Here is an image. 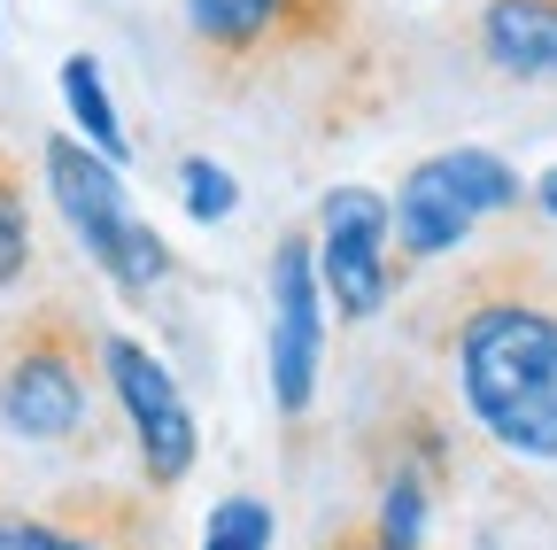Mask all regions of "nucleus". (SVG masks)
<instances>
[{"instance_id":"16","label":"nucleus","mask_w":557,"mask_h":550,"mask_svg":"<svg viewBox=\"0 0 557 550\" xmlns=\"http://www.w3.org/2000/svg\"><path fill=\"white\" fill-rule=\"evenodd\" d=\"M534 201H542V210L557 218V171H542V186H534Z\"/></svg>"},{"instance_id":"3","label":"nucleus","mask_w":557,"mask_h":550,"mask_svg":"<svg viewBox=\"0 0 557 550\" xmlns=\"http://www.w3.org/2000/svg\"><path fill=\"white\" fill-rule=\"evenodd\" d=\"M511 201H519V171L504 156H487V148H442V156H426V163L403 179V194H395L387 218H395L403 256L426 264V256H449L480 218L511 210Z\"/></svg>"},{"instance_id":"15","label":"nucleus","mask_w":557,"mask_h":550,"mask_svg":"<svg viewBox=\"0 0 557 550\" xmlns=\"http://www.w3.org/2000/svg\"><path fill=\"white\" fill-rule=\"evenodd\" d=\"M0 550H94V542L62 535V527H47V520H0Z\"/></svg>"},{"instance_id":"10","label":"nucleus","mask_w":557,"mask_h":550,"mask_svg":"<svg viewBox=\"0 0 557 550\" xmlns=\"http://www.w3.org/2000/svg\"><path fill=\"white\" fill-rule=\"evenodd\" d=\"M62 101H70V117H78V140H86V148H101L109 163L132 156V132H124L116 109H109V86H101V62H94V54H70V62H62Z\"/></svg>"},{"instance_id":"8","label":"nucleus","mask_w":557,"mask_h":550,"mask_svg":"<svg viewBox=\"0 0 557 550\" xmlns=\"http://www.w3.org/2000/svg\"><path fill=\"white\" fill-rule=\"evenodd\" d=\"M0 427L24 442H62L86 427V365L70 341H24L0 372Z\"/></svg>"},{"instance_id":"5","label":"nucleus","mask_w":557,"mask_h":550,"mask_svg":"<svg viewBox=\"0 0 557 550\" xmlns=\"http://www.w3.org/2000/svg\"><path fill=\"white\" fill-rule=\"evenodd\" d=\"M101 372H109L124 419H132V450H139V465H148V480H156V489H178V480L194 473V457H201V427H194L178 380L139 350L132 333L101 341Z\"/></svg>"},{"instance_id":"1","label":"nucleus","mask_w":557,"mask_h":550,"mask_svg":"<svg viewBox=\"0 0 557 550\" xmlns=\"http://www.w3.org/2000/svg\"><path fill=\"white\" fill-rule=\"evenodd\" d=\"M457 388L487 442L527 465H557V310L480 303L457 326Z\"/></svg>"},{"instance_id":"11","label":"nucleus","mask_w":557,"mask_h":550,"mask_svg":"<svg viewBox=\"0 0 557 550\" xmlns=\"http://www.w3.org/2000/svg\"><path fill=\"white\" fill-rule=\"evenodd\" d=\"M271 542H278V520L256 497H225L201 520V550H271Z\"/></svg>"},{"instance_id":"9","label":"nucleus","mask_w":557,"mask_h":550,"mask_svg":"<svg viewBox=\"0 0 557 550\" xmlns=\"http://www.w3.org/2000/svg\"><path fill=\"white\" fill-rule=\"evenodd\" d=\"M480 54L519 86H557V0H480Z\"/></svg>"},{"instance_id":"14","label":"nucleus","mask_w":557,"mask_h":550,"mask_svg":"<svg viewBox=\"0 0 557 550\" xmlns=\"http://www.w3.org/2000/svg\"><path fill=\"white\" fill-rule=\"evenodd\" d=\"M418 535H426V480L395 473V489L380 504V550H418Z\"/></svg>"},{"instance_id":"12","label":"nucleus","mask_w":557,"mask_h":550,"mask_svg":"<svg viewBox=\"0 0 557 550\" xmlns=\"http://www.w3.org/2000/svg\"><path fill=\"white\" fill-rule=\"evenodd\" d=\"M24 271H32V201H24L9 156H0V295H9Z\"/></svg>"},{"instance_id":"6","label":"nucleus","mask_w":557,"mask_h":550,"mask_svg":"<svg viewBox=\"0 0 557 550\" xmlns=\"http://www.w3.org/2000/svg\"><path fill=\"white\" fill-rule=\"evenodd\" d=\"M318 357H325V288L310 241H278L271 248V403L302 419L318 395Z\"/></svg>"},{"instance_id":"4","label":"nucleus","mask_w":557,"mask_h":550,"mask_svg":"<svg viewBox=\"0 0 557 550\" xmlns=\"http://www.w3.org/2000/svg\"><path fill=\"white\" fill-rule=\"evenodd\" d=\"M387 248H395V218H387V194L372 186H333L318 201V288L333 295L341 318H380L387 310Z\"/></svg>"},{"instance_id":"7","label":"nucleus","mask_w":557,"mask_h":550,"mask_svg":"<svg viewBox=\"0 0 557 550\" xmlns=\"http://www.w3.org/2000/svg\"><path fill=\"white\" fill-rule=\"evenodd\" d=\"M209 62H271L341 32L348 0H178Z\"/></svg>"},{"instance_id":"2","label":"nucleus","mask_w":557,"mask_h":550,"mask_svg":"<svg viewBox=\"0 0 557 550\" xmlns=\"http://www.w3.org/2000/svg\"><path fill=\"white\" fill-rule=\"evenodd\" d=\"M47 194H54L62 225L78 233V248L109 271L124 295L148 303V295L171 280V241L132 210L116 163H109L101 148H86L78 132H54V140H47Z\"/></svg>"},{"instance_id":"13","label":"nucleus","mask_w":557,"mask_h":550,"mask_svg":"<svg viewBox=\"0 0 557 550\" xmlns=\"http://www.w3.org/2000/svg\"><path fill=\"white\" fill-rule=\"evenodd\" d=\"M178 201H186V218H194V225H218V218H233V210H240V186H233V171H225V163L186 156V163H178Z\"/></svg>"}]
</instances>
